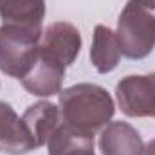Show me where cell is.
Returning <instances> with one entry per match:
<instances>
[{
    "label": "cell",
    "mask_w": 155,
    "mask_h": 155,
    "mask_svg": "<svg viewBox=\"0 0 155 155\" xmlns=\"http://www.w3.org/2000/svg\"><path fill=\"white\" fill-rule=\"evenodd\" d=\"M61 123L85 135H96L116 114V105L107 88L94 83H78L60 92Z\"/></svg>",
    "instance_id": "6da1fadb"
},
{
    "label": "cell",
    "mask_w": 155,
    "mask_h": 155,
    "mask_svg": "<svg viewBox=\"0 0 155 155\" xmlns=\"http://www.w3.org/2000/svg\"><path fill=\"white\" fill-rule=\"evenodd\" d=\"M121 54L143 60L155 47V0H128L117 20Z\"/></svg>",
    "instance_id": "7a4b0ae2"
},
{
    "label": "cell",
    "mask_w": 155,
    "mask_h": 155,
    "mask_svg": "<svg viewBox=\"0 0 155 155\" xmlns=\"http://www.w3.org/2000/svg\"><path fill=\"white\" fill-rule=\"evenodd\" d=\"M41 40V27L2 24L0 25V71L24 79L33 69Z\"/></svg>",
    "instance_id": "3957f363"
},
{
    "label": "cell",
    "mask_w": 155,
    "mask_h": 155,
    "mask_svg": "<svg viewBox=\"0 0 155 155\" xmlns=\"http://www.w3.org/2000/svg\"><path fill=\"white\" fill-rule=\"evenodd\" d=\"M116 99L128 117H155V72L130 74L116 85Z\"/></svg>",
    "instance_id": "277c9868"
},
{
    "label": "cell",
    "mask_w": 155,
    "mask_h": 155,
    "mask_svg": "<svg viewBox=\"0 0 155 155\" xmlns=\"http://www.w3.org/2000/svg\"><path fill=\"white\" fill-rule=\"evenodd\" d=\"M81 43V35L76 25L71 22H54L41 33L38 49L65 67H71L79 56Z\"/></svg>",
    "instance_id": "5b68a950"
},
{
    "label": "cell",
    "mask_w": 155,
    "mask_h": 155,
    "mask_svg": "<svg viewBox=\"0 0 155 155\" xmlns=\"http://www.w3.org/2000/svg\"><path fill=\"white\" fill-rule=\"evenodd\" d=\"M65 71L67 67L63 63L47 56L45 52H41L38 49V56H36L33 69L20 81H22V87L29 94L38 96V97H51L61 92Z\"/></svg>",
    "instance_id": "8992f818"
},
{
    "label": "cell",
    "mask_w": 155,
    "mask_h": 155,
    "mask_svg": "<svg viewBox=\"0 0 155 155\" xmlns=\"http://www.w3.org/2000/svg\"><path fill=\"white\" fill-rule=\"evenodd\" d=\"M103 155H143L144 143L139 132L126 121H110L99 134Z\"/></svg>",
    "instance_id": "52a82bcc"
},
{
    "label": "cell",
    "mask_w": 155,
    "mask_h": 155,
    "mask_svg": "<svg viewBox=\"0 0 155 155\" xmlns=\"http://www.w3.org/2000/svg\"><path fill=\"white\" fill-rule=\"evenodd\" d=\"M22 121H24L25 130L33 141L35 150L41 148L47 144L52 132L61 124L60 107L51 101H38L24 112Z\"/></svg>",
    "instance_id": "ba28073f"
},
{
    "label": "cell",
    "mask_w": 155,
    "mask_h": 155,
    "mask_svg": "<svg viewBox=\"0 0 155 155\" xmlns=\"http://www.w3.org/2000/svg\"><path fill=\"white\" fill-rule=\"evenodd\" d=\"M0 150L9 155H25L35 150L22 117L5 101H0Z\"/></svg>",
    "instance_id": "9c48e42d"
},
{
    "label": "cell",
    "mask_w": 155,
    "mask_h": 155,
    "mask_svg": "<svg viewBox=\"0 0 155 155\" xmlns=\"http://www.w3.org/2000/svg\"><path fill=\"white\" fill-rule=\"evenodd\" d=\"M121 60V45L116 31L99 24L94 29L92 45H90V61L99 74H108L117 67Z\"/></svg>",
    "instance_id": "30bf717a"
},
{
    "label": "cell",
    "mask_w": 155,
    "mask_h": 155,
    "mask_svg": "<svg viewBox=\"0 0 155 155\" xmlns=\"http://www.w3.org/2000/svg\"><path fill=\"white\" fill-rule=\"evenodd\" d=\"M45 146L49 155H96L94 137L71 130L63 123L52 132Z\"/></svg>",
    "instance_id": "8fae6325"
},
{
    "label": "cell",
    "mask_w": 155,
    "mask_h": 155,
    "mask_svg": "<svg viewBox=\"0 0 155 155\" xmlns=\"http://www.w3.org/2000/svg\"><path fill=\"white\" fill-rule=\"evenodd\" d=\"M0 18L4 24L41 27L45 0H0Z\"/></svg>",
    "instance_id": "7c38bea8"
},
{
    "label": "cell",
    "mask_w": 155,
    "mask_h": 155,
    "mask_svg": "<svg viewBox=\"0 0 155 155\" xmlns=\"http://www.w3.org/2000/svg\"><path fill=\"white\" fill-rule=\"evenodd\" d=\"M143 155H155V139H152L146 146H144V152Z\"/></svg>",
    "instance_id": "4fadbf2b"
}]
</instances>
